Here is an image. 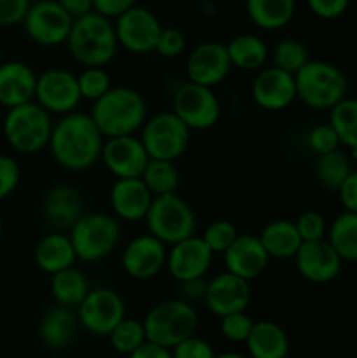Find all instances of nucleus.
I'll return each instance as SVG.
<instances>
[{
	"mask_svg": "<svg viewBox=\"0 0 357 358\" xmlns=\"http://www.w3.org/2000/svg\"><path fill=\"white\" fill-rule=\"evenodd\" d=\"M105 136L90 114L72 112L55 122L49 140L52 159L66 171H86L100 161Z\"/></svg>",
	"mask_w": 357,
	"mask_h": 358,
	"instance_id": "nucleus-1",
	"label": "nucleus"
},
{
	"mask_svg": "<svg viewBox=\"0 0 357 358\" xmlns=\"http://www.w3.org/2000/svg\"><path fill=\"white\" fill-rule=\"evenodd\" d=\"M90 115L105 138L135 135L147 121L146 98L130 86H112L94 101Z\"/></svg>",
	"mask_w": 357,
	"mask_h": 358,
	"instance_id": "nucleus-2",
	"label": "nucleus"
},
{
	"mask_svg": "<svg viewBox=\"0 0 357 358\" xmlns=\"http://www.w3.org/2000/svg\"><path fill=\"white\" fill-rule=\"evenodd\" d=\"M66 48L70 56L84 69L108 65L119 48L114 23L94 10L77 17L66 38Z\"/></svg>",
	"mask_w": 357,
	"mask_h": 358,
	"instance_id": "nucleus-3",
	"label": "nucleus"
},
{
	"mask_svg": "<svg viewBox=\"0 0 357 358\" xmlns=\"http://www.w3.org/2000/svg\"><path fill=\"white\" fill-rule=\"evenodd\" d=\"M51 114L37 101L9 108L4 115L2 133L7 145L20 154H37L49 145L52 133Z\"/></svg>",
	"mask_w": 357,
	"mask_h": 358,
	"instance_id": "nucleus-4",
	"label": "nucleus"
},
{
	"mask_svg": "<svg viewBox=\"0 0 357 358\" xmlns=\"http://www.w3.org/2000/svg\"><path fill=\"white\" fill-rule=\"evenodd\" d=\"M147 341L163 348L174 350L188 338L196 334L198 313L184 299H168L154 304L144 318Z\"/></svg>",
	"mask_w": 357,
	"mask_h": 358,
	"instance_id": "nucleus-5",
	"label": "nucleus"
},
{
	"mask_svg": "<svg viewBox=\"0 0 357 358\" xmlns=\"http://www.w3.org/2000/svg\"><path fill=\"white\" fill-rule=\"evenodd\" d=\"M294 80L298 100L314 110H331L346 98V77L332 63L310 59Z\"/></svg>",
	"mask_w": 357,
	"mask_h": 358,
	"instance_id": "nucleus-6",
	"label": "nucleus"
},
{
	"mask_svg": "<svg viewBox=\"0 0 357 358\" xmlns=\"http://www.w3.org/2000/svg\"><path fill=\"white\" fill-rule=\"evenodd\" d=\"M77 261L97 262L111 255L121 241V224L104 212L84 213L69 231Z\"/></svg>",
	"mask_w": 357,
	"mask_h": 358,
	"instance_id": "nucleus-7",
	"label": "nucleus"
},
{
	"mask_svg": "<svg viewBox=\"0 0 357 358\" xmlns=\"http://www.w3.org/2000/svg\"><path fill=\"white\" fill-rule=\"evenodd\" d=\"M146 226L149 234L158 238L167 247H172L178 241L195 236L196 215L191 205L177 192L158 196L150 203Z\"/></svg>",
	"mask_w": 357,
	"mask_h": 358,
	"instance_id": "nucleus-8",
	"label": "nucleus"
},
{
	"mask_svg": "<svg viewBox=\"0 0 357 358\" xmlns=\"http://www.w3.org/2000/svg\"><path fill=\"white\" fill-rule=\"evenodd\" d=\"M140 140L150 159L177 161L184 156L191 140V129L172 110L147 117L140 129Z\"/></svg>",
	"mask_w": 357,
	"mask_h": 358,
	"instance_id": "nucleus-9",
	"label": "nucleus"
},
{
	"mask_svg": "<svg viewBox=\"0 0 357 358\" xmlns=\"http://www.w3.org/2000/svg\"><path fill=\"white\" fill-rule=\"evenodd\" d=\"M172 112L191 131L214 128L220 119V101L212 87L182 83L172 96Z\"/></svg>",
	"mask_w": 357,
	"mask_h": 358,
	"instance_id": "nucleus-10",
	"label": "nucleus"
},
{
	"mask_svg": "<svg viewBox=\"0 0 357 358\" xmlns=\"http://www.w3.org/2000/svg\"><path fill=\"white\" fill-rule=\"evenodd\" d=\"M21 24L31 42L55 48L66 44L74 17L59 6L58 0H38L31 3Z\"/></svg>",
	"mask_w": 357,
	"mask_h": 358,
	"instance_id": "nucleus-11",
	"label": "nucleus"
},
{
	"mask_svg": "<svg viewBox=\"0 0 357 358\" xmlns=\"http://www.w3.org/2000/svg\"><path fill=\"white\" fill-rule=\"evenodd\" d=\"M80 327L98 338H108L115 325L126 318V304L115 290L108 287L91 289L77 308Z\"/></svg>",
	"mask_w": 357,
	"mask_h": 358,
	"instance_id": "nucleus-12",
	"label": "nucleus"
},
{
	"mask_svg": "<svg viewBox=\"0 0 357 358\" xmlns=\"http://www.w3.org/2000/svg\"><path fill=\"white\" fill-rule=\"evenodd\" d=\"M77 76L66 69H48L37 77L35 101L51 115H66L77 112L80 103Z\"/></svg>",
	"mask_w": 357,
	"mask_h": 358,
	"instance_id": "nucleus-13",
	"label": "nucleus"
},
{
	"mask_svg": "<svg viewBox=\"0 0 357 358\" xmlns=\"http://www.w3.org/2000/svg\"><path fill=\"white\" fill-rule=\"evenodd\" d=\"M115 37L119 45L133 55H147L154 51L160 38V20L153 10L142 6H135L114 21Z\"/></svg>",
	"mask_w": 357,
	"mask_h": 358,
	"instance_id": "nucleus-14",
	"label": "nucleus"
},
{
	"mask_svg": "<svg viewBox=\"0 0 357 358\" xmlns=\"http://www.w3.org/2000/svg\"><path fill=\"white\" fill-rule=\"evenodd\" d=\"M167 245L161 243L153 234H140L122 248L121 266L130 278L146 282L167 268Z\"/></svg>",
	"mask_w": 357,
	"mask_h": 358,
	"instance_id": "nucleus-15",
	"label": "nucleus"
},
{
	"mask_svg": "<svg viewBox=\"0 0 357 358\" xmlns=\"http://www.w3.org/2000/svg\"><path fill=\"white\" fill-rule=\"evenodd\" d=\"M100 161L107 171L119 178H140L150 161L142 140L136 135L105 138Z\"/></svg>",
	"mask_w": 357,
	"mask_h": 358,
	"instance_id": "nucleus-16",
	"label": "nucleus"
},
{
	"mask_svg": "<svg viewBox=\"0 0 357 358\" xmlns=\"http://www.w3.org/2000/svg\"><path fill=\"white\" fill-rule=\"evenodd\" d=\"M233 65L227 56L226 44L206 41L196 45L186 62V76L189 83L205 87H216L231 72Z\"/></svg>",
	"mask_w": 357,
	"mask_h": 358,
	"instance_id": "nucleus-17",
	"label": "nucleus"
},
{
	"mask_svg": "<svg viewBox=\"0 0 357 358\" xmlns=\"http://www.w3.org/2000/svg\"><path fill=\"white\" fill-rule=\"evenodd\" d=\"M214 254L202 236H191L178 243L172 245L167 255V269L178 283H188L192 280L205 278L212 264Z\"/></svg>",
	"mask_w": 357,
	"mask_h": 358,
	"instance_id": "nucleus-18",
	"label": "nucleus"
},
{
	"mask_svg": "<svg viewBox=\"0 0 357 358\" xmlns=\"http://www.w3.org/2000/svg\"><path fill=\"white\" fill-rule=\"evenodd\" d=\"M251 283L224 271L206 282L205 301L209 311L216 317L223 318L226 315L247 311L251 304Z\"/></svg>",
	"mask_w": 357,
	"mask_h": 358,
	"instance_id": "nucleus-19",
	"label": "nucleus"
},
{
	"mask_svg": "<svg viewBox=\"0 0 357 358\" xmlns=\"http://www.w3.org/2000/svg\"><path fill=\"white\" fill-rule=\"evenodd\" d=\"M251 93L255 105L270 112L284 110L294 100H298L294 76L273 65L259 70L252 80Z\"/></svg>",
	"mask_w": 357,
	"mask_h": 358,
	"instance_id": "nucleus-20",
	"label": "nucleus"
},
{
	"mask_svg": "<svg viewBox=\"0 0 357 358\" xmlns=\"http://www.w3.org/2000/svg\"><path fill=\"white\" fill-rule=\"evenodd\" d=\"M296 269L307 282L329 283L338 278L343 261L328 240L303 243L294 255Z\"/></svg>",
	"mask_w": 357,
	"mask_h": 358,
	"instance_id": "nucleus-21",
	"label": "nucleus"
},
{
	"mask_svg": "<svg viewBox=\"0 0 357 358\" xmlns=\"http://www.w3.org/2000/svg\"><path fill=\"white\" fill-rule=\"evenodd\" d=\"M223 257L226 271L248 283L259 278L270 264V255L255 234H238Z\"/></svg>",
	"mask_w": 357,
	"mask_h": 358,
	"instance_id": "nucleus-22",
	"label": "nucleus"
},
{
	"mask_svg": "<svg viewBox=\"0 0 357 358\" xmlns=\"http://www.w3.org/2000/svg\"><path fill=\"white\" fill-rule=\"evenodd\" d=\"M154 196L142 182V178H119L112 184L108 201L115 219L125 222L146 220Z\"/></svg>",
	"mask_w": 357,
	"mask_h": 358,
	"instance_id": "nucleus-23",
	"label": "nucleus"
},
{
	"mask_svg": "<svg viewBox=\"0 0 357 358\" xmlns=\"http://www.w3.org/2000/svg\"><path fill=\"white\" fill-rule=\"evenodd\" d=\"M84 215V201L80 192L72 185H56L49 189L42 201V217L52 229L70 231Z\"/></svg>",
	"mask_w": 357,
	"mask_h": 358,
	"instance_id": "nucleus-24",
	"label": "nucleus"
},
{
	"mask_svg": "<svg viewBox=\"0 0 357 358\" xmlns=\"http://www.w3.org/2000/svg\"><path fill=\"white\" fill-rule=\"evenodd\" d=\"M37 73L18 59L0 63V105L9 108L35 101Z\"/></svg>",
	"mask_w": 357,
	"mask_h": 358,
	"instance_id": "nucleus-25",
	"label": "nucleus"
},
{
	"mask_svg": "<svg viewBox=\"0 0 357 358\" xmlns=\"http://www.w3.org/2000/svg\"><path fill=\"white\" fill-rule=\"evenodd\" d=\"M79 327L80 324L76 311L56 304L42 315L37 334L46 348L59 352V350H65L72 345L77 332H79Z\"/></svg>",
	"mask_w": 357,
	"mask_h": 358,
	"instance_id": "nucleus-26",
	"label": "nucleus"
},
{
	"mask_svg": "<svg viewBox=\"0 0 357 358\" xmlns=\"http://www.w3.org/2000/svg\"><path fill=\"white\" fill-rule=\"evenodd\" d=\"M34 261L42 273H48L51 276L74 268L77 255L69 234L59 233V231L46 234L35 247Z\"/></svg>",
	"mask_w": 357,
	"mask_h": 358,
	"instance_id": "nucleus-27",
	"label": "nucleus"
},
{
	"mask_svg": "<svg viewBox=\"0 0 357 358\" xmlns=\"http://www.w3.org/2000/svg\"><path fill=\"white\" fill-rule=\"evenodd\" d=\"M245 346H247L248 358H287L289 338L275 322L259 320L254 322Z\"/></svg>",
	"mask_w": 357,
	"mask_h": 358,
	"instance_id": "nucleus-28",
	"label": "nucleus"
},
{
	"mask_svg": "<svg viewBox=\"0 0 357 358\" xmlns=\"http://www.w3.org/2000/svg\"><path fill=\"white\" fill-rule=\"evenodd\" d=\"M259 240L270 259H279V261L294 259V255L303 245L294 222L287 219L272 220L266 224L259 234Z\"/></svg>",
	"mask_w": 357,
	"mask_h": 358,
	"instance_id": "nucleus-29",
	"label": "nucleus"
},
{
	"mask_svg": "<svg viewBox=\"0 0 357 358\" xmlns=\"http://www.w3.org/2000/svg\"><path fill=\"white\" fill-rule=\"evenodd\" d=\"M245 10L261 30H280L293 21L296 0H245Z\"/></svg>",
	"mask_w": 357,
	"mask_h": 358,
	"instance_id": "nucleus-30",
	"label": "nucleus"
},
{
	"mask_svg": "<svg viewBox=\"0 0 357 358\" xmlns=\"http://www.w3.org/2000/svg\"><path fill=\"white\" fill-rule=\"evenodd\" d=\"M226 49L231 65L238 70H247V72H254V70L259 72L265 69L270 58V49L266 42L252 34L237 35L227 42Z\"/></svg>",
	"mask_w": 357,
	"mask_h": 358,
	"instance_id": "nucleus-31",
	"label": "nucleus"
},
{
	"mask_svg": "<svg viewBox=\"0 0 357 358\" xmlns=\"http://www.w3.org/2000/svg\"><path fill=\"white\" fill-rule=\"evenodd\" d=\"M49 289H51V296L55 303L58 306L70 308V310L79 308L91 290L84 273L79 271L76 266L52 275Z\"/></svg>",
	"mask_w": 357,
	"mask_h": 358,
	"instance_id": "nucleus-32",
	"label": "nucleus"
},
{
	"mask_svg": "<svg viewBox=\"0 0 357 358\" xmlns=\"http://www.w3.org/2000/svg\"><path fill=\"white\" fill-rule=\"evenodd\" d=\"M326 240L342 261H357V213L343 210L329 226Z\"/></svg>",
	"mask_w": 357,
	"mask_h": 358,
	"instance_id": "nucleus-33",
	"label": "nucleus"
},
{
	"mask_svg": "<svg viewBox=\"0 0 357 358\" xmlns=\"http://www.w3.org/2000/svg\"><path fill=\"white\" fill-rule=\"evenodd\" d=\"M140 178L154 198L175 194L178 185H181V173H178V168L175 166L174 161L150 159Z\"/></svg>",
	"mask_w": 357,
	"mask_h": 358,
	"instance_id": "nucleus-34",
	"label": "nucleus"
},
{
	"mask_svg": "<svg viewBox=\"0 0 357 358\" xmlns=\"http://www.w3.org/2000/svg\"><path fill=\"white\" fill-rule=\"evenodd\" d=\"M352 171V159L343 150L338 149L324 156H317L315 175H317L318 184L329 191H338L340 185Z\"/></svg>",
	"mask_w": 357,
	"mask_h": 358,
	"instance_id": "nucleus-35",
	"label": "nucleus"
},
{
	"mask_svg": "<svg viewBox=\"0 0 357 358\" xmlns=\"http://www.w3.org/2000/svg\"><path fill=\"white\" fill-rule=\"evenodd\" d=\"M329 124L338 135L342 145L357 149V98H343L329 110Z\"/></svg>",
	"mask_w": 357,
	"mask_h": 358,
	"instance_id": "nucleus-36",
	"label": "nucleus"
},
{
	"mask_svg": "<svg viewBox=\"0 0 357 358\" xmlns=\"http://www.w3.org/2000/svg\"><path fill=\"white\" fill-rule=\"evenodd\" d=\"M108 341H111L112 348L121 355H132L133 352L144 346L147 343L146 329H144L142 320H135V318H128L119 322L114 327V331L108 334Z\"/></svg>",
	"mask_w": 357,
	"mask_h": 358,
	"instance_id": "nucleus-37",
	"label": "nucleus"
},
{
	"mask_svg": "<svg viewBox=\"0 0 357 358\" xmlns=\"http://www.w3.org/2000/svg\"><path fill=\"white\" fill-rule=\"evenodd\" d=\"M270 55H272L273 66L290 73V76H296L310 62L308 49L296 38H284V41H280Z\"/></svg>",
	"mask_w": 357,
	"mask_h": 358,
	"instance_id": "nucleus-38",
	"label": "nucleus"
},
{
	"mask_svg": "<svg viewBox=\"0 0 357 358\" xmlns=\"http://www.w3.org/2000/svg\"><path fill=\"white\" fill-rule=\"evenodd\" d=\"M77 84H79L80 98L83 100L97 101L108 93L112 87L111 73L105 70V66H86L83 72L77 76Z\"/></svg>",
	"mask_w": 357,
	"mask_h": 358,
	"instance_id": "nucleus-39",
	"label": "nucleus"
},
{
	"mask_svg": "<svg viewBox=\"0 0 357 358\" xmlns=\"http://www.w3.org/2000/svg\"><path fill=\"white\" fill-rule=\"evenodd\" d=\"M237 236L238 231L231 220L217 219L212 220V222L205 227V231H203L202 234V240L205 241L206 247H209L210 250H212V254L216 255L224 254V252L233 245Z\"/></svg>",
	"mask_w": 357,
	"mask_h": 358,
	"instance_id": "nucleus-40",
	"label": "nucleus"
},
{
	"mask_svg": "<svg viewBox=\"0 0 357 358\" xmlns=\"http://www.w3.org/2000/svg\"><path fill=\"white\" fill-rule=\"evenodd\" d=\"M298 234H300L301 241L308 243V241H321L326 240L328 236V222H326L324 215L315 210H307V212L300 213L296 220H294Z\"/></svg>",
	"mask_w": 357,
	"mask_h": 358,
	"instance_id": "nucleus-41",
	"label": "nucleus"
},
{
	"mask_svg": "<svg viewBox=\"0 0 357 358\" xmlns=\"http://www.w3.org/2000/svg\"><path fill=\"white\" fill-rule=\"evenodd\" d=\"M254 320L247 315V311H238V313L226 315L219 318L220 334L231 343H245L251 336Z\"/></svg>",
	"mask_w": 357,
	"mask_h": 358,
	"instance_id": "nucleus-42",
	"label": "nucleus"
},
{
	"mask_svg": "<svg viewBox=\"0 0 357 358\" xmlns=\"http://www.w3.org/2000/svg\"><path fill=\"white\" fill-rule=\"evenodd\" d=\"M307 145L317 156H324V154L332 152V150L340 149V140L338 135L335 133V129L331 128L329 122L326 124H317L308 131L307 135Z\"/></svg>",
	"mask_w": 357,
	"mask_h": 358,
	"instance_id": "nucleus-43",
	"label": "nucleus"
},
{
	"mask_svg": "<svg viewBox=\"0 0 357 358\" xmlns=\"http://www.w3.org/2000/svg\"><path fill=\"white\" fill-rule=\"evenodd\" d=\"M21 180V170L18 161L9 154L0 152V201L9 198L18 189Z\"/></svg>",
	"mask_w": 357,
	"mask_h": 358,
	"instance_id": "nucleus-44",
	"label": "nucleus"
},
{
	"mask_svg": "<svg viewBox=\"0 0 357 358\" xmlns=\"http://www.w3.org/2000/svg\"><path fill=\"white\" fill-rule=\"evenodd\" d=\"M186 49V37L177 28H164L161 30L160 38L154 51L163 58H177Z\"/></svg>",
	"mask_w": 357,
	"mask_h": 358,
	"instance_id": "nucleus-45",
	"label": "nucleus"
},
{
	"mask_svg": "<svg viewBox=\"0 0 357 358\" xmlns=\"http://www.w3.org/2000/svg\"><path fill=\"white\" fill-rule=\"evenodd\" d=\"M216 355L217 353L214 352L212 345L205 339L198 338L196 334L172 350V357L174 358H216Z\"/></svg>",
	"mask_w": 357,
	"mask_h": 358,
	"instance_id": "nucleus-46",
	"label": "nucleus"
},
{
	"mask_svg": "<svg viewBox=\"0 0 357 358\" xmlns=\"http://www.w3.org/2000/svg\"><path fill=\"white\" fill-rule=\"evenodd\" d=\"M30 6V0H0V27L23 23Z\"/></svg>",
	"mask_w": 357,
	"mask_h": 358,
	"instance_id": "nucleus-47",
	"label": "nucleus"
},
{
	"mask_svg": "<svg viewBox=\"0 0 357 358\" xmlns=\"http://www.w3.org/2000/svg\"><path fill=\"white\" fill-rule=\"evenodd\" d=\"M308 9L322 20H336L349 9L350 0H307Z\"/></svg>",
	"mask_w": 357,
	"mask_h": 358,
	"instance_id": "nucleus-48",
	"label": "nucleus"
},
{
	"mask_svg": "<svg viewBox=\"0 0 357 358\" xmlns=\"http://www.w3.org/2000/svg\"><path fill=\"white\" fill-rule=\"evenodd\" d=\"M136 6V0H93V10L108 17V20H118L121 14Z\"/></svg>",
	"mask_w": 357,
	"mask_h": 358,
	"instance_id": "nucleus-49",
	"label": "nucleus"
},
{
	"mask_svg": "<svg viewBox=\"0 0 357 358\" xmlns=\"http://www.w3.org/2000/svg\"><path fill=\"white\" fill-rule=\"evenodd\" d=\"M338 198L345 212L357 213V171H352L338 189Z\"/></svg>",
	"mask_w": 357,
	"mask_h": 358,
	"instance_id": "nucleus-50",
	"label": "nucleus"
},
{
	"mask_svg": "<svg viewBox=\"0 0 357 358\" xmlns=\"http://www.w3.org/2000/svg\"><path fill=\"white\" fill-rule=\"evenodd\" d=\"M182 290H184V297L182 299L189 304H195L196 301H205L206 292V282L205 280H192V282L182 283Z\"/></svg>",
	"mask_w": 357,
	"mask_h": 358,
	"instance_id": "nucleus-51",
	"label": "nucleus"
},
{
	"mask_svg": "<svg viewBox=\"0 0 357 358\" xmlns=\"http://www.w3.org/2000/svg\"><path fill=\"white\" fill-rule=\"evenodd\" d=\"M58 3L74 20L93 13V0H58Z\"/></svg>",
	"mask_w": 357,
	"mask_h": 358,
	"instance_id": "nucleus-52",
	"label": "nucleus"
},
{
	"mask_svg": "<svg viewBox=\"0 0 357 358\" xmlns=\"http://www.w3.org/2000/svg\"><path fill=\"white\" fill-rule=\"evenodd\" d=\"M128 358H174L172 357V350L158 346L154 343L147 341L146 345L140 346L136 352H133Z\"/></svg>",
	"mask_w": 357,
	"mask_h": 358,
	"instance_id": "nucleus-53",
	"label": "nucleus"
},
{
	"mask_svg": "<svg viewBox=\"0 0 357 358\" xmlns=\"http://www.w3.org/2000/svg\"><path fill=\"white\" fill-rule=\"evenodd\" d=\"M216 358H248V355H244V353H238V352H224L216 355Z\"/></svg>",
	"mask_w": 357,
	"mask_h": 358,
	"instance_id": "nucleus-54",
	"label": "nucleus"
},
{
	"mask_svg": "<svg viewBox=\"0 0 357 358\" xmlns=\"http://www.w3.org/2000/svg\"><path fill=\"white\" fill-rule=\"evenodd\" d=\"M349 156H350V159H352V161H357V149H352V150H350Z\"/></svg>",
	"mask_w": 357,
	"mask_h": 358,
	"instance_id": "nucleus-55",
	"label": "nucleus"
},
{
	"mask_svg": "<svg viewBox=\"0 0 357 358\" xmlns=\"http://www.w3.org/2000/svg\"><path fill=\"white\" fill-rule=\"evenodd\" d=\"M2 234H4V222L2 219H0V238H2Z\"/></svg>",
	"mask_w": 357,
	"mask_h": 358,
	"instance_id": "nucleus-56",
	"label": "nucleus"
},
{
	"mask_svg": "<svg viewBox=\"0 0 357 358\" xmlns=\"http://www.w3.org/2000/svg\"><path fill=\"white\" fill-rule=\"evenodd\" d=\"M0 63H2V56H0Z\"/></svg>",
	"mask_w": 357,
	"mask_h": 358,
	"instance_id": "nucleus-57",
	"label": "nucleus"
}]
</instances>
